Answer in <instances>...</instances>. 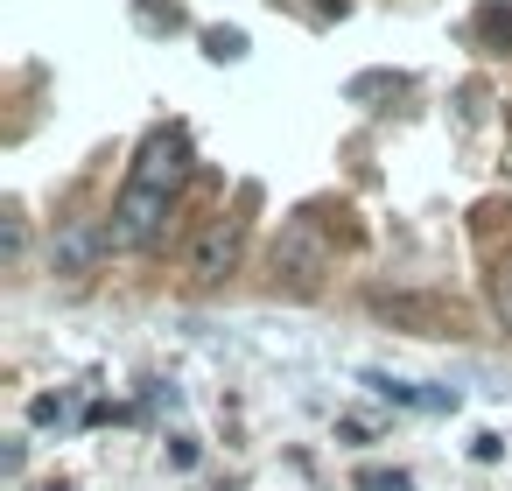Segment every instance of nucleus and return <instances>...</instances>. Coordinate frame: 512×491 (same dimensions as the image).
<instances>
[{
  "label": "nucleus",
  "mask_w": 512,
  "mask_h": 491,
  "mask_svg": "<svg viewBox=\"0 0 512 491\" xmlns=\"http://www.w3.org/2000/svg\"><path fill=\"white\" fill-rule=\"evenodd\" d=\"M183 183H190V134H183V127H155V134L141 141V155H134L120 197H113L106 246H113V253H148V246L169 232Z\"/></svg>",
  "instance_id": "f257e3e1"
},
{
  "label": "nucleus",
  "mask_w": 512,
  "mask_h": 491,
  "mask_svg": "<svg viewBox=\"0 0 512 491\" xmlns=\"http://www.w3.org/2000/svg\"><path fill=\"white\" fill-rule=\"evenodd\" d=\"M267 267H274V295L309 302V295H323L330 246H323V232H316L309 218H288V225H281V239H274V253H267Z\"/></svg>",
  "instance_id": "f03ea898"
},
{
  "label": "nucleus",
  "mask_w": 512,
  "mask_h": 491,
  "mask_svg": "<svg viewBox=\"0 0 512 491\" xmlns=\"http://www.w3.org/2000/svg\"><path fill=\"white\" fill-rule=\"evenodd\" d=\"M239 246H246V218H239V211H218V218L197 232V246H190V281H197V288H218V281L239 267Z\"/></svg>",
  "instance_id": "7ed1b4c3"
},
{
  "label": "nucleus",
  "mask_w": 512,
  "mask_h": 491,
  "mask_svg": "<svg viewBox=\"0 0 512 491\" xmlns=\"http://www.w3.org/2000/svg\"><path fill=\"white\" fill-rule=\"evenodd\" d=\"M372 309H379L386 323L414 330V337H449V330H456V309H442V302H428V295H372Z\"/></svg>",
  "instance_id": "20e7f679"
},
{
  "label": "nucleus",
  "mask_w": 512,
  "mask_h": 491,
  "mask_svg": "<svg viewBox=\"0 0 512 491\" xmlns=\"http://www.w3.org/2000/svg\"><path fill=\"white\" fill-rule=\"evenodd\" d=\"M99 253H106V225H92V218H71V225L50 239V267H57V274H92Z\"/></svg>",
  "instance_id": "39448f33"
},
{
  "label": "nucleus",
  "mask_w": 512,
  "mask_h": 491,
  "mask_svg": "<svg viewBox=\"0 0 512 491\" xmlns=\"http://www.w3.org/2000/svg\"><path fill=\"white\" fill-rule=\"evenodd\" d=\"M400 92H407V78H400V71H358V78L344 85V99H351V106H379V99H400Z\"/></svg>",
  "instance_id": "423d86ee"
},
{
  "label": "nucleus",
  "mask_w": 512,
  "mask_h": 491,
  "mask_svg": "<svg viewBox=\"0 0 512 491\" xmlns=\"http://www.w3.org/2000/svg\"><path fill=\"white\" fill-rule=\"evenodd\" d=\"M358 379H365L379 400H393V407H428V393H421V386H407V379H393V372H358Z\"/></svg>",
  "instance_id": "0eeeda50"
},
{
  "label": "nucleus",
  "mask_w": 512,
  "mask_h": 491,
  "mask_svg": "<svg viewBox=\"0 0 512 491\" xmlns=\"http://www.w3.org/2000/svg\"><path fill=\"white\" fill-rule=\"evenodd\" d=\"M204 57L211 64H239L246 57V29H204Z\"/></svg>",
  "instance_id": "6e6552de"
},
{
  "label": "nucleus",
  "mask_w": 512,
  "mask_h": 491,
  "mask_svg": "<svg viewBox=\"0 0 512 491\" xmlns=\"http://www.w3.org/2000/svg\"><path fill=\"white\" fill-rule=\"evenodd\" d=\"M134 15H141V29H155V36L183 29V8H176V0H134Z\"/></svg>",
  "instance_id": "1a4fd4ad"
},
{
  "label": "nucleus",
  "mask_w": 512,
  "mask_h": 491,
  "mask_svg": "<svg viewBox=\"0 0 512 491\" xmlns=\"http://www.w3.org/2000/svg\"><path fill=\"white\" fill-rule=\"evenodd\" d=\"M477 29L498 43V50H512V8H498V0H484V8H477Z\"/></svg>",
  "instance_id": "9d476101"
},
{
  "label": "nucleus",
  "mask_w": 512,
  "mask_h": 491,
  "mask_svg": "<svg viewBox=\"0 0 512 491\" xmlns=\"http://www.w3.org/2000/svg\"><path fill=\"white\" fill-rule=\"evenodd\" d=\"M351 484H358V491H414V484H407V470H358Z\"/></svg>",
  "instance_id": "9b49d317"
},
{
  "label": "nucleus",
  "mask_w": 512,
  "mask_h": 491,
  "mask_svg": "<svg viewBox=\"0 0 512 491\" xmlns=\"http://www.w3.org/2000/svg\"><path fill=\"white\" fill-rule=\"evenodd\" d=\"M22 463H29V449H22V442H8V449H0V470H8V477H22Z\"/></svg>",
  "instance_id": "f8f14e48"
},
{
  "label": "nucleus",
  "mask_w": 512,
  "mask_h": 491,
  "mask_svg": "<svg viewBox=\"0 0 512 491\" xmlns=\"http://www.w3.org/2000/svg\"><path fill=\"white\" fill-rule=\"evenodd\" d=\"M498 449H505L498 435H477V442H470V456H477V463H498Z\"/></svg>",
  "instance_id": "ddd939ff"
},
{
  "label": "nucleus",
  "mask_w": 512,
  "mask_h": 491,
  "mask_svg": "<svg viewBox=\"0 0 512 491\" xmlns=\"http://www.w3.org/2000/svg\"><path fill=\"white\" fill-rule=\"evenodd\" d=\"M316 8H323V15H337V22H344V15H351V0H316Z\"/></svg>",
  "instance_id": "4468645a"
},
{
  "label": "nucleus",
  "mask_w": 512,
  "mask_h": 491,
  "mask_svg": "<svg viewBox=\"0 0 512 491\" xmlns=\"http://www.w3.org/2000/svg\"><path fill=\"white\" fill-rule=\"evenodd\" d=\"M43 491H71V484H43Z\"/></svg>",
  "instance_id": "2eb2a0df"
}]
</instances>
